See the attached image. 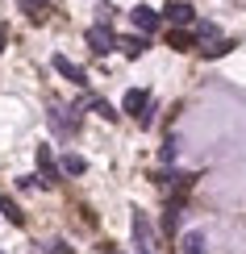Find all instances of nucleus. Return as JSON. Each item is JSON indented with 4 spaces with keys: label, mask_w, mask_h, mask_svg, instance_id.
Here are the masks:
<instances>
[{
    "label": "nucleus",
    "mask_w": 246,
    "mask_h": 254,
    "mask_svg": "<svg viewBox=\"0 0 246 254\" xmlns=\"http://www.w3.org/2000/svg\"><path fill=\"white\" fill-rule=\"evenodd\" d=\"M121 109H125V113H134L142 125H151V121H155V96H151L146 88H130V92L121 96Z\"/></svg>",
    "instance_id": "nucleus-1"
},
{
    "label": "nucleus",
    "mask_w": 246,
    "mask_h": 254,
    "mask_svg": "<svg viewBox=\"0 0 246 254\" xmlns=\"http://www.w3.org/2000/svg\"><path fill=\"white\" fill-rule=\"evenodd\" d=\"M83 38H88V46L96 50V55H109L113 46H121V42H117V34H113V25H109V21H96V25H92V29H88Z\"/></svg>",
    "instance_id": "nucleus-2"
},
{
    "label": "nucleus",
    "mask_w": 246,
    "mask_h": 254,
    "mask_svg": "<svg viewBox=\"0 0 246 254\" xmlns=\"http://www.w3.org/2000/svg\"><path fill=\"white\" fill-rule=\"evenodd\" d=\"M50 125H55L63 137H71L80 129V113L76 109H63V104H50Z\"/></svg>",
    "instance_id": "nucleus-3"
},
{
    "label": "nucleus",
    "mask_w": 246,
    "mask_h": 254,
    "mask_svg": "<svg viewBox=\"0 0 246 254\" xmlns=\"http://www.w3.org/2000/svg\"><path fill=\"white\" fill-rule=\"evenodd\" d=\"M50 67H55L67 83H76V88H83V83H88V71H83V67H76V63H71L67 55H55V59H50Z\"/></svg>",
    "instance_id": "nucleus-4"
},
{
    "label": "nucleus",
    "mask_w": 246,
    "mask_h": 254,
    "mask_svg": "<svg viewBox=\"0 0 246 254\" xmlns=\"http://www.w3.org/2000/svg\"><path fill=\"white\" fill-rule=\"evenodd\" d=\"M163 17L175 21V25H192V21H196V8H192L188 0H171V4L163 8Z\"/></svg>",
    "instance_id": "nucleus-5"
},
{
    "label": "nucleus",
    "mask_w": 246,
    "mask_h": 254,
    "mask_svg": "<svg viewBox=\"0 0 246 254\" xmlns=\"http://www.w3.org/2000/svg\"><path fill=\"white\" fill-rule=\"evenodd\" d=\"M159 21H163V13H155V8H151V4H138V8H134V25H138V29H142V34H146V38H151V34H155V29H159Z\"/></svg>",
    "instance_id": "nucleus-6"
},
{
    "label": "nucleus",
    "mask_w": 246,
    "mask_h": 254,
    "mask_svg": "<svg viewBox=\"0 0 246 254\" xmlns=\"http://www.w3.org/2000/svg\"><path fill=\"white\" fill-rule=\"evenodd\" d=\"M38 167H42V184H59V163H55V154H50V146H38Z\"/></svg>",
    "instance_id": "nucleus-7"
},
{
    "label": "nucleus",
    "mask_w": 246,
    "mask_h": 254,
    "mask_svg": "<svg viewBox=\"0 0 246 254\" xmlns=\"http://www.w3.org/2000/svg\"><path fill=\"white\" fill-rule=\"evenodd\" d=\"M134 238H138V250L151 246V225H146V213H134Z\"/></svg>",
    "instance_id": "nucleus-8"
},
{
    "label": "nucleus",
    "mask_w": 246,
    "mask_h": 254,
    "mask_svg": "<svg viewBox=\"0 0 246 254\" xmlns=\"http://www.w3.org/2000/svg\"><path fill=\"white\" fill-rule=\"evenodd\" d=\"M179 250H184V254H205V234H200V229H192V234H184V242H179Z\"/></svg>",
    "instance_id": "nucleus-9"
},
{
    "label": "nucleus",
    "mask_w": 246,
    "mask_h": 254,
    "mask_svg": "<svg viewBox=\"0 0 246 254\" xmlns=\"http://www.w3.org/2000/svg\"><path fill=\"white\" fill-rule=\"evenodd\" d=\"M121 50H125V59H142V50H146V38H142V34H134V38H121Z\"/></svg>",
    "instance_id": "nucleus-10"
},
{
    "label": "nucleus",
    "mask_w": 246,
    "mask_h": 254,
    "mask_svg": "<svg viewBox=\"0 0 246 254\" xmlns=\"http://www.w3.org/2000/svg\"><path fill=\"white\" fill-rule=\"evenodd\" d=\"M167 42H171L175 50H192V46H196V34H184V29H171V34H167Z\"/></svg>",
    "instance_id": "nucleus-11"
},
{
    "label": "nucleus",
    "mask_w": 246,
    "mask_h": 254,
    "mask_svg": "<svg viewBox=\"0 0 246 254\" xmlns=\"http://www.w3.org/2000/svg\"><path fill=\"white\" fill-rule=\"evenodd\" d=\"M230 50H234V42L230 38H217V42H209V46H205V55L209 59H221V55H230Z\"/></svg>",
    "instance_id": "nucleus-12"
},
{
    "label": "nucleus",
    "mask_w": 246,
    "mask_h": 254,
    "mask_svg": "<svg viewBox=\"0 0 246 254\" xmlns=\"http://www.w3.org/2000/svg\"><path fill=\"white\" fill-rule=\"evenodd\" d=\"M196 38H200V42L209 46V42H217V38H221V29L213 25V21H200V25H196Z\"/></svg>",
    "instance_id": "nucleus-13"
},
{
    "label": "nucleus",
    "mask_w": 246,
    "mask_h": 254,
    "mask_svg": "<svg viewBox=\"0 0 246 254\" xmlns=\"http://www.w3.org/2000/svg\"><path fill=\"white\" fill-rule=\"evenodd\" d=\"M63 171H67V175H83V171H88V163H83L80 154H67V158H63Z\"/></svg>",
    "instance_id": "nucleus-14"
},
{
    "label": "nucleus",
    "mask_w": 246,
    "mask_h": 254,
    "mask_svg": "<svg viewBox=\"0 0 246 254\" xmlns=\"http://www.w3.org/2000/svg\"><path fill=\"white\" fill-rule=\"evenodd\" d=\"M175 158V137H167V146H163V163H171Z\"/></svg>",
    "instance_id": "nucleus-15"
},
{
    "label": "nucleus",
    "mask_w": 246,
    "mask_h": 254,
    "mask_svg": "<svg viewBox=\"0 0 246 254\" xmlns=\"http://www.w3.org/2000/svg\"><path fill=\"white\" fill-rule=\"evenodd\" d=\"M0 50H4V38H0Z\"/></svg>",
    "instance_id": "nucleus-16"
},
{
    "label": "nucleus",
    "mask_w": 246,
    "mask_h": 254,
    "mask_svg": "<svg viewBox=\"0 0 246 254\" xmlns=\"http://www.w3.org/2000/svg\"><path fill=\"white\" fill-rule=\"evenodd\" d=\"M142 254H146V250H142Z\"/></svg>",
    "instance_id": "nucleus-17"
}]
</instances>
